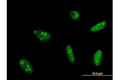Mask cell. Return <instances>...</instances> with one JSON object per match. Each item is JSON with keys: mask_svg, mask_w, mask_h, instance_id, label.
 <instances>
[{"mask_svg": "<svg viewBox=\"0 0 120 80\" xmlns=\"http://www.w3.org/2000/svg\"><path fill=\"white\" fill-rule=\"evenodd\" d=\"M66 54L70 62L73 63L75 60V57L72 47L70 45H68L66 47Z\"/></svg>", "mask_w": 120, "mask_h": 80, "instance_id": "cell-3", "label": "cell"}, {"mask_svg": "<svg viewBox=\"0 0 120 80\" xmlns=\"http://www.w3.org/2000/svg\"><path fill=\"white\" fill-rule=\"evenodd\" d=\"M102 52L101 50H99L96 52L94 55V62L95 65L98 66L101 63V59L102 57Z\"/></svg>", "mask_w": 120, "mask_h": 80, "instance_id": "cell-4", "label": "cell"}, {"mask_svg": "<svg viewBox=\"0 0 120 80\" xmlns=\"http://www.w3.org/2000/svg\"><path fill=\"white\" fill-rule=\"evenodd\" d=\"M20 66L24 72L28 74L33 73V69L30 62L25 59H22L19 61Z\"/></svg>", "mask_w": 120, "mask_h": 80, "instance_id": "cell-1", "label": "cell"}, {"mask_svg": "<svg viewBox=\"0 0 120 80\" xmlns=\"http://www.w3.org/2000/svg\"><path fill=\"white\" fill-rule=\"evenodd\" d=\"M106 22L105 21H103L92 27L90 29V30L92 32L99 31L104 29L106 27Z\"/></svg>", "mask_w": 120, "mask_h": 80, "instance_id": "cell-5", "label": "cell"}, {"mask_svg": "<svg viewBox=\"0 0 120 80\" xmlns=\"http://www.w3.org/2000/svg\"><path fill=\"white\" fill-rule=\"evenodd\" d=\"M34 33L37 38L42 41H49L51 38V36L49 33L41 29L35 30Z\"/></svg>", "mask_w": 120, "mask_h": 80, "instance_id": "cell-2", "label": "cell"}, {"mask_svg": "<svg viewBox=\"0 0 120 80\" xmlns=\"http://www.w3.org/2000/svg\"><path fill=\"white\" fill-rule=\"evenodd\" d=\"M70 15L72 19L74 20H76L79 18L80 14L77 11H72L70 12Z\"/></svg>", "mask_w": 120, "mask_h": 80, "instance_id": "cell-6", "label": "cell"}]
</instances>
